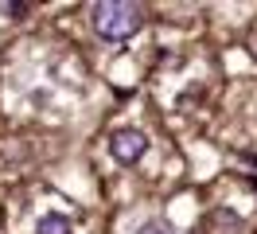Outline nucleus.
I'll use <instances>...</instances> for the list:
<instances>
[{"instance_id": "nucleus-2", "label": "nucleus", "mask_w": 257, "mask_h": 234, "mask_svg": "<svg viewBox=\"0 0 257 234\" xmlns=\"http://www.w3.org/2000/svg\"><path fill=\"white\" fill-rule=\"evenodd\" d=\"M145 148H148V140L141 137L137 129H121V133L109 137V152H113L117 164H137V160L145 156Z\"/></svg>"}, {"instance_id": "nucleus-4", "label": "nucleus", "mask_w": 257, "mask_h": 234, "mask_svg": "<svg viewBox=\"0 0 257 234\" xmlns=\"http://www.w3.org/2000/svg\"><path fill=\"white\" fill-rule=\"evenodd\" d=\"M141 234H168V230H164L160 222H148V226H145V230H141Z\"/></svg>"}, {"instance_id": "nucleus-3", "label": "nucleus", "mask_w": 257, "mask_h": 234, "mask_svg": "<svg viewBox=\"0 0 257 234\" xmlns=\"http://www.w3.org/2000/svg\"><path fill=\"white\" fill-rule=\"evenodd\" d=\"M39 234H70V222L63 215H43L39 218Z\"/></svg>"}, {"instance_id": "nucleus-1", "label": "nucleus", "mask_w": 257, "mask_h": 234, "mask_svg": "<svg viewBox=\"0 0 257 234\" xmlns=\"http://www.w3.org/2000/svg\"><path fill=\"white\" fill-rule=\"evenodd\" d=\"M141 4H94V28L101 39H128L133 31L141 28Z\"/></svg>"}]
</instances>
